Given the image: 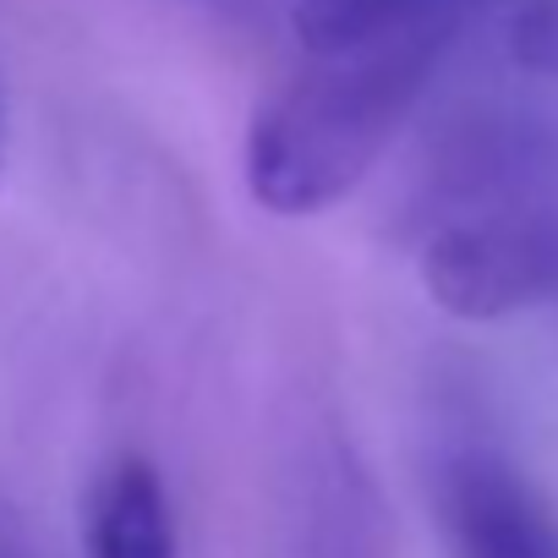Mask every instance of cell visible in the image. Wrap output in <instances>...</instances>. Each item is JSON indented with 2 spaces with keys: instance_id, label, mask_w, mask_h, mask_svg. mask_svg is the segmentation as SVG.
I'll use <instances>...</instances> for the list:
<instances>
[{
  "instance_id": "3",
  "label": "cell",
  "mask_w": 558,
  "mask_h": 558,
  "mask_svg": "<svg viewBox=\"0 0 558 558\" xmlns=\"http://www.w3.org/2000/svg\"><path fill=\"white\" fill-rule=\"evenodd\" d=\"M444 514L460 558H558L553 509L498 454L471 449L444 465Z\"/></svg>"
},
{
  "instance_id": "1",
  "label": "cell",
  "mask_w": 558,
  "mask_h": 558,
  "mask_svg": "<svg viewBox=\"0 0 558 558\" xmlns=\"http://www.w3.org/2000/svg\"><path fill=\"white\" fill-rule=\"evenodd\" d=\"M454 34L460 17H438L340 56H318V72L279 88L252 116L246 192L279 219L324 214L345 192H356L405 116L422 105Z\"/></svg>"
},
{
  "instance_id": "5",
  "label": "cell",
  "mask_w": 558,
  "mask_h": 558,
  "mask_svg": "<svg viewBox=\"0 0 558 558\" xmlns=\"http://www.w3.org/2000/svg\"><path fill=\"white\" fill-rule=\"evenodd\" d=\"M465 7L471 0H296L291 28L313 56H340L416 23L465 17Z\"/></svg>"
},
{
  "instance_id": "8",
  "label": "cell",
  "mask_w": 558,
  "mask_h": 558,
  "mask_svg": "<svg viewBox=\"0 0 558 558\" xmlns=\"http://www.w3.org/2000/svg\"><path fill=\"white\" fill-rule=\"evenodd\" d=\"M0 558H28V553H23V547H12L7 536H0Z\"/></svg>"
},
{
  "instance_id": "6",
  "label": "cell",
  "mask_w": 558,
  "mask_h": 558,
  "mask_svg": "<svg viewBox=\"0 0 558 558\" xmlns=\"http://www.w3.org/2000/svg\"><path fill=\"white\" fill-rule=\"evenodd\" d=\"M514 56L531 72H558V0H536L514 17Z\"/></svg>"
},
{
  "instance_id": "2",
  "label": "cell",
  "mask_w": 558,
  "mask_h": 558,
  "mask_svg": "<svg viewBox=\"0 0 558 558\" xmlns=\"http://www.w3.org/2000/svg\"><path fill=\"white\" fill-rule=\"evenodd\" d=\"M422 286L438 313L493 324L558 307V208L482 214L422 246Z\"/></svg>"
},
{
  "instance_id": "7",
  "label": "cell",
  "mask_w": 558,
  "mask_h": 558,
  "mask_svg": "<svg viewBox=\"0 0 558 558\" xmlns=\"http://www.w3.org/2000/svg\"><path fill=\"white\" fill-rule=\"evenodd\" d=\"M0 165H7V99H0Z\"/></svg>"
},
{
  "instance_id": "4",
  "label": "cell",
  "mask_w": 558,
  "mask_h": 558,
  "mask_svg": "<svg viewBox=\"0 0 558 558\" xmlns=\"http://www.w3.org/2000/svg\"><path fill=\"white\" fill-rule=\"evenodd\" d=\"M88 558H175V525L165 482L148 460L121 454L99 471L83 514Z\"/></svg>"
}]
</instances>
